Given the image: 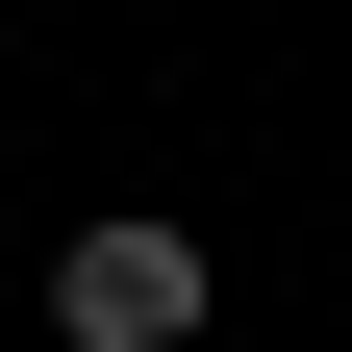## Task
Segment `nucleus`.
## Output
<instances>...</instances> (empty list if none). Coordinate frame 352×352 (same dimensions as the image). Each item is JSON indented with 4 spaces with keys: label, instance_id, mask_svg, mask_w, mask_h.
<instances>
[{
    "label": "nucleus",
    "instance_id": "obj_1",
    "mask_svg": "<svg viewBox=\"0 0 352 352\" xmlns=\"http://www.w3.org/2000/svg\"><path fill=\"white\" fill-rule=\"evenodd\" d=\"M51 327L76 352H201V227H76L51 252Z\"/></svg>",
    "mask_w": 352,
    "mask_h": 352
}]
</instances>
